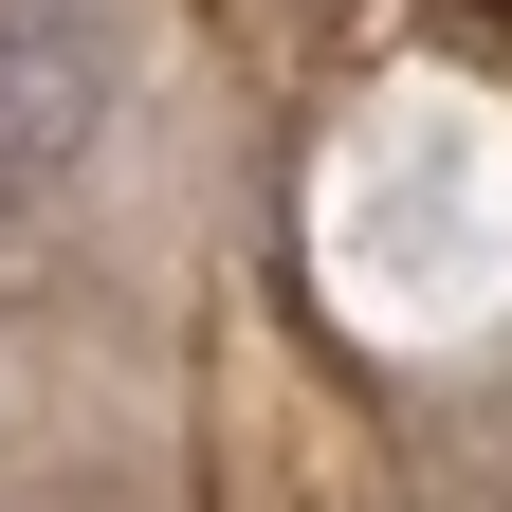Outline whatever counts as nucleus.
Here are the masks:
<instances>
[{
    "label": "nucleus",
    "instance_id": "f03ea898",
    "mask_svg": "<svg viewBox=\"0 0 512 512\" xmlns=\"http://www.w3.org/2000/svg\"><path fill=\"white\" fill-rule=\"evenodd\" d=\"M0 238H19V183H0Z\"/></svg>",
    "mask_w": 512,
    "mask_h": 512
},
{
    "label": "nucleus",
    "instance_id": "f257e3e1",
    "mask_svg": "<svg viewBox=\"0 0 512 512\" xmlns=\"http://www.w3.org/2000/svg\"><path fill=\"white\" fill-rule=\"evenodd\" d=\"M110 128V37L74 0H0V183H55Z\"/></svg>",
    "mask_w": 512,
    "mask_h": 512
}]
</instances>
